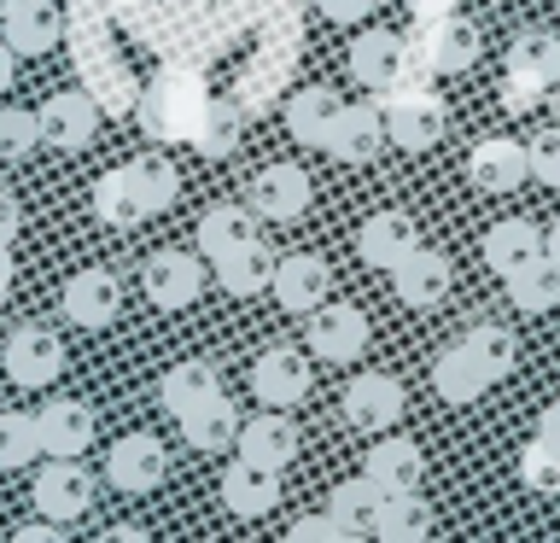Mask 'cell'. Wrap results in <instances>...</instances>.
<instances>
[{
    "label": "cell",
    "instance_id": "obj_1",
    "mask_svg": "<svg viewBox=\"0 0 560 543\" xmlns=\"http://www.w3.org/2000/svg\"><path fill=\"white\" fill-rule=\"evenodd\" d=\"M205 100H210V94H205L199 65H192V59H170L147 88H140L135 112H140V129L170 147V140H187V135H192V123H199Z\"/></svg>",
    "mask_w": 560,
    "mask_h": 543
},
{
    "label": "cell",
    "instance_id": "obj_2",
    "mask_svg": "<svg viewBox=\"0 0 560 543\" xmlns=\"http://www.w3.org/2000/svg\"><path fill=\"white\" fill-rule=\"evenodd\" d=\"M380 117H385V140H392V147H402V152H427V147H438V140H444V129H450L444 94H438L432 82H420V77L385 88V94H380Z\"/></svg>",
    "mask_w": 560,
    "mask_h": 543
},
{
    "label": "cell",
    "instance_id": "obj_3",
    "mask_svg": "<svg viewBox=\"0 0 560 543\" xmlns=\"http://www.w3.org/2000/svg\"><path fill=\"white\" fill-rule=\"evenodd\" d=\"M415 65L432 70V77H455V70H467L479 59V24L462 12H438V18H415Z\"/></svg>",
    "mask_w": 560,
    "mask_h": 543
},
{
    "label": "cell",
    "instance_id": "obj_4",
    "mask_svg": "<svg viewBox=\"0 0 560 543\" xmlns=\"http://www.w3.org/2000/svg\"><path fill=\"white\" fill-rule=\"evenodd\" d=\"M350 77H357L374 100L385 94V88L420 77L409 35H397V30H362L357 42H350Z\"/></svg>",
    "mask_w": 560,
    "mask_h": 543
},
{
    "label": "cell",
    "instance_id": "obj_5",
    "mask_svg": "<svg viewBox=\"0 0 560 543\" xmlns=\"http://www.w3.org/2000/svg\"><path fill=\"white\" fill-rule=\"evenodd\" d=\"M30 502H35V515L70 525V520H82L88 508H94V480H88V467L77 462V455H52V462L35 473Z\"/></svg>",
    "mask_w": 560,
    "mask_h": 543
},
{
    "label": "cell",
    "instance_id": "obj_6",
    "mask_svg": "<svg viewBox=\"0 0 560 543\" xmlns=\"http://www.w3.org/2000/svg\"><path fill=\"white\" fill-rule=\"evenodd\" d=\"M252 397L262 409H292L310 397V357L298 345H262L252 362Z\"/></svg>",
    "mask_w": 560,
    "mask_h": 543
},
{
    "label": "cell",
    "instance_id": "obj_7",
    "mask_svg": "<svg viewBox=\"0 0 560 543\" xmlns=\"http://www.w3.org/2000/svg\"><path fill=\"white\" fill-rule=\"evenodd\" d=\"M164 473H170V450L158 444L152 432H129L105 450V480H112L122 497H147V490L164 485Z\"/></svg>",
    "mask_w": 560,
    "mask_h": 543
},
{
    "label": "cell",
    "instance_id": "obj_8",
    "mask_svg": "<svg viewBox=\"0 0 560 543\" xmlns=\"http://www.w3.org/2000/svg\"><path fill=\"white\" fill-rule=\"evenodd\" d=\"M0 368H7L12 385H24V392H42V385L59 380L65 345L52 339L47 327H12V339L0 345Z\"/></svg>",
    "mask_w": 560,
    "mask_h": 543
},
{
    "label": "cell",
    "instance_id": "obj_9",
    "mask_svg": "<svg viewBox=\"0 0 560 543\" xmlns=\"http://www.w3.org/2000/svg\"><path fill=\"white\" fill-rule=\"evenodd\" d=\"M35 117H42V140L59 147V152H82V147H94V135H100V105H94L88 88L47 94V105Z\"/></svg>",
    "mask_w": 560,
    "mask_h": 543
},
{
    "label": "cell",
    "instance_id": "obj_10",
    "mask_svg": "<svg viewBox=\"0 0 560 543\" xmlns=\"http://www.w3.org/2000/svg\"><path fill=\"white\" fill-rule=\"evenodd\" d=\"M392 287L409 310H432V304H444L450 287H455V263L444 252H432V245H415L402 263H392Z\"/></svg>",
    "mask_w": 560,
    "mask_h": 543
},
{
    "label": "cell",
    "instance_id": "obj_11",
    "mask_svg": "<svg viewBox=\"0 0 560 543\" xmlns=\"http://www.w3.org/2000/svg\"><path fill=\"white\" fill-rule=\"evenodd\" d=\"M310 175L298 164H262L252 175V210L262 222H298L310 210Z\"/></svg>",
    "mask_w": 560,
    "mask_h": 543
},
{
    "label": "cell",
    "instance_id": "obj_12",
    "mask_svg": "<svg viewBox=\"0 0 560 543\" xmlns=\"http://www.w3.org/2000/svg\"><path fill=\"white\" fill-rule=\"evenodd\" d=\"M140 287H147V298L158 310H187L192 298L205 292V263L187 257V252H152Z\"/></svg>",
    "mask_w": 560,
    "mask_h": 543
},
{
    "label": "cell",
    "instance_id": "obj_13",
    "mask_svg": "<svg viewBox=\"0 0 560 543\" xmlns=\"http://www.w3.org/2000/svg\"><path fill=\"white\" fill-rule=\"evenodd\" d=\"M362 345H368V315L357 304H315L310 310V350L315 357H327V362H350V357H362Z\"/></svg>",
    "mask_w": 560,
    "mask_h": 543
},
{
    "label": "cell",
    "instance_id": "obj_14",
    "mask_svg": "<svg viewBox=\"0 0 560 543\" xmlns=\"http://www.w3.org/2000/svg\"><path fill=\"white\" fill-rule=\"evenodd\" d=\"M345 420L357 432H385V427H397L402 420V385L392 374H357L345 385Z\"/></svg>",
    "mask_w": 560,
    "mask_h": 543
},
{
    "label": "cell",
    "instance_id": "obj_15",
    "mask_svg": "<svg viewBox=\"0 0 560 543\" xmlns=\"http://www.w3.org/2000/svg\"><path fill=\"white\" fill-rule=\"evenodd\" d=\"M0 35H7V47L18 59H35V53L65 42V12L47 7V0H12V7L0 12Z\"/></svg>",
    "mask_w": 560,
    "mask_h": 543
},
{
    "label": "cell",
    "instance_id": "obj_16",
    "mask_svg": "<svg viewBox=\"0 0 560 543\" xmlns=\"http://www.w3.org/2000/svg\"><path fill=\"white\" fill-rule=\"evenodd\" d=\"M327 152L339 158V164H374L385 152L380 105H339V117H332V129H327Z\"/></svg>",
    "mask_w": 560,
    "mask_h": 543
},
{
    "label": "cell",
    "instance_id": "obj_17",
    "mask_svg": "<svg viewBox=\"0 0 560 543\" xmlns=\"http://www.w3.org/2000/svg\"><path fill=\"white\" fill-rule=\"evenodd\" d=\"M222 502H228V515H240V520L269 515V508L280 502V467H262V462H252V455H234L228 473H222Z\"/></svg>",
    "mask_w": 560,
    "mask_h": 543
},
{
    "label": "cell",
    "instance_id": "obj_18",
    "mask_svg": "<svg viewBox=\"0 0 560 543\" xmlns=\"http://www.w3.org/2000/svg\"><path fill=\"white\" fill-rule=\"evenodd\" d=\"M122 310V280L112 269H82L65 280V315L77 327H112Z\"/></svg>",
    "mask_w": 560,
    "mask_h": 543
},
{
    "label": "cell",
    "instance_id": "obj_19",
    "mask_svg": "<svg viewBox=\"0 0 560 543\" xmlns=\"http://www.w3.org/2000/svg\"><path fill=\"white\" fill-rule=\"evenodd\" d=\"M467 175L479 193H514L525 175H532V164H525V147L514 135H485L479 147L467 152Z\"/></svg>",
    "mask_w": 560,
    "mask_h": 543
},
{
    "label": "cell",
    "instance_id": "obj_20",
    "mask_svg": "<svg viewBox=\"0 0 560 543\" xmlns=\"http://www.w3.org/2000/svg\"><path fill=\"white\" fill-rule=\"evenodd\" d=\"M117 18L105 0H65V47H70V65H88V59H105L117 53Z\"/></svg>",
    "mask_w": 560,
    "mask_h": 543
},
{
    "label": "cell",
    "instance_id": "obj_21",
    "mask_svg": "<svg viewBox=\"0 0 560 543\" xmlns=\"http://www.w3.org/2000/svg\"><path fill=\"white\" fill-rule=\"evenodd\" d=\"M240 455H252L262 467H287L298 455V427L287 409H262V415H245L240 420V438H234Z\"/></svg>",
    "mask_w": 560,
    "mask_h": 543
},
{
    "label": "cell",
    "instance_id": "obj_22",
    "mask_svg": "<svg viewBox=\"0 0 560 543\" xmlns=\"http://www.w3.org/2000/svg\"><path fill=\"white\" fill-rule=\"evenodd\" d=\"M35 427H42V450L47 455H82L94 444V409L77 397H52L35 409Z\"/></svg>",
    "mask_w": 560,
    "mask_h": 543
},
{
    "label": "cell",
    "instance_id": "obj_23",
    "mask_svg": "<svg viewBox=\"0 0 560 543\" xmlns=\"http://www.w3.org/2000/svg\"><path fill=\"white\" fill-rule=\"evenodd\" d=\"M415 245H420L415 222L402 217V210H374V217H362V228H357V252H362L368 269H392V263H402Z\"/></svg>",
    "mask_w": 560,
    "mask_h": 543
},
{
    "label": "cell",
    "instance_id": "obj_24",
    "mask_svg": "<svg viewBox=\"0 0 560 543\" xmlns=\"http://www.w3.org/2000/svg\"><path fill=\"white\" fill-rule=\"evenodd\" d=\"M269 292L280 298V310L310 315V310L327 298V263H322V257H310V252L275 257V280H269Z\"/></svg>",
    "mask_w": 560,
    "mask_h": 543
},
{
    "label": "cell",
    "instance_id": "obj_25",
    "mask_svg": "<svg viewBox=\"0 0 560 543\" xmlns=\"http://www.w3.org/2000/svg\"><path fill=\"white\" fill-rule=\"evenodd\" d=\"M222 392V374H217V362H205V357H187V362H175L164 380H158V409L182 420L187 409H199V403H210Z\"/></svg>",
    "mask_w": 560,
    "mask_h": 543
},
{
    "label": "cell",
    "instance_id": "obj_26",
    "mask_svg": "<svg viewBox=\"0 0 560 543\" xmlns=\"http://www.w3.org/2000/svg\"><path fill=\"white\" fill-rule=\"evenodd\" d=\"M362 473L380 490H420V480H427V455H420L415 438H385V444H374L362 455Z\"/></svg>",
    "mask_w": 560,
    "mask_h": 543
},
{
    "label": "cell",
    "instance_id": "obj_27",
    "mask_svg": "<svg viewBox=\"0 0 560 543\" xmlns=\"http://www.w3.org/2000/svg\"><path fill=\"white\" fill-rule=\"evenodd\" d=\"M77 77H82L88 94H94L100 117L135 112V100H140V77H135V70L117 59V53H105V59H88V65H77Z\"/></svg>",
    "mask_w": 560,
    "mask_h": 543
},
{
    "label": "cell",
    "instance_id": "obj_28",
    "mask_svg": "<svg viewBox=\"0 0 560 543\" xmlns=\"http://www.w3.org/2000/svg\"><path fill=\"white\" fill-rule=\"evenodd\" d=\"M257 234H262V217L252 210V199H245V205L222 199V205H210L199 217V252L210 263H217L222 252H234V245H245V240H257Z\"/></svg>",
    "mask_w": 560,
    "mask_h": 543
},
{
    "label": "cell",
    "instance_id": "obj_29",
    "mask_svg": "<svg viewBox=\"0 0 560 543\" xmlns=\"http://www.w3.org/2000/svg\"><path fill=\"white\" fill-rule=\"evenodd\" d=\"M339 94H332L327 82H310V88H298V94L287 100V129L298 147H327V129H332V117H339Z\"/></svg>",
    "mask_w": 560,
    "mask_h": 543
},
{
    "label": "cell",
    "instance_id": "obj_30",
    "mask_svg": "<svg viewBox=\"0 0 560 543\" xmlns=\"http://www.w3.org/2000/svg\"><path fill=\"white\" fill-rule=\"evenodd\" d=\"M380 502H385V490H380L374 480H368V473H357V480L332 485V497H327V515H332V525H339L345 538H374Z\"/></svg>",
    "mask_w": 560,
    "mask_h": 543
},
{
    "label": "cell",
    "instance_id": "obj_31",
    "mask_svg": "<svg viewBox=\"0 0 560 543\" xmlns=\"http://www.w3.org/2000/svg\"><path fill=\"white\" fill-rule=\"evenodd\" d=\"M217 280H222V292H234V298H252V292H269V280H275V252L257 240H245L234 245V252H222L217 257Z\"/></svg>",
    "mask_w": 560,
    "mask_h": 543
},
{
    "label": "cell",
    "instance_id": "obj_32",
    "mask_svg": "<svg viewBox=\"0 0 560 543\" xmlns=\"http://www.w3.org/2000/svg\"><path fill=\"white\" fill-rule=\"evenodd\" d=\"M532 257H542V228H537V222L508 217V222H497V228L485 234V263H490L502 280L514 275V269H525Z\"/></svg>",
    "mask_w": 560,
    "mask_h": 543
},
{
    "label": "cell",
    "instance_id": "obj_33",
    "mask_svg": "<svg viewBox=\"0 0 560 543\" xmlns=\"http://www.w3.org/2000/svg\"><path fill=\"white\" fill-rule=\"evenodd\" d=\"M432 385H438V397H444V403H479V397L490 392L485 368L467 357V345H462V339L444 345V350L432 357Z\"/></svg>",
    "mask_w": 560,
    "mask_h": 543
},
{
    "label": "cell",
    "instance_id": "obj_34",
    "mask_svg": "<svg viewBox=\"0 0 560 543\" xmlns=\"http://www.w3.org/2000/svg\"><path fill=\"white\" fill-rule=\"evenodd\" d=\"M240 409L228 403L222 392L210 397V403H199V409H187L182 415V432H187V444L192 450H205V455H217V450H234V438H240Z\"/></svg>",
    "mask_w": 560,
    "mask_h": 543
},
{
    "label": "cell",
    "instance_id": "obj_35",
    "mask_svg": "<svg viewBox=\"0 0 560 543\" xmlns=\"http://www.w3.org/2000/svg\"><path fill=\"white\" fill-rule=\"evenodd\" d=\"M374 532H380L385 543H420V538L432 532V508H427V497H415V490H385Z\"/></svg>",
    "mask_w": 560,
    "mask_h": 543
},
{
    "label": "cell",
    "instance_id": "obj_36",
    "mask_svg": "<svg viewBox=\"0 0 560 543\" xmlns=\"http://www.w3.org/2000/svg\"><path fill=\"white\" fill-rule=\"evenodd\" d=\"M240 117H245V105L240 100H205V112L199 123H192V152H205V158H228L240 147Z\"/></svg>",
    "mask_w": 560,
    "mask_h": 543
},
{
    "label": "cell",
    "instance_id": "obj_37",
    "mask_svg": "<svg viewBox=\"0 0 560 543\" xmlns=\"http://www.w3.org/2000/svg\"><path fill=\"white\" fill-rule=\"evenodd\" d=\"M508 70H520V77H537L542 88H555V77H560V35L555 30H520L514 47H508Z\"/></svg>",
    "mask_w": 560,
    "mask_h": 543
},
{
    "label": "cell",
    "instance_id": "obj_38",
    "mask_svg": "<svg viewBox=\"0 0 560 543\" xmlns=\"http://www.w3.org/2000/svg\"><path fill=\"white\" fill-rule=\"evenodd\" d=\"M467 357L485 368V380L497 385V380H508L514 374V362H520V345H514V333L508 327H497V322H479V327H467Z\"/></svg>",
    "mask_w": 560,
    "mask_h": 543
},
{
    "label": "cell",
    "instance_id": "obj_39",
    "mask_svg": "<svg viewBox=\"0 0 560 543\" xmlns=\"http://www.w3.org/2000/svg\"><path fill=\"white\" fill-rule=\"evenodd\" d=\"M122 170H129V187H135V199L147 205V217L170 210L175 193H182V175H175L170 158H135V164H122Z\"/></svg>",
    "mask_w": 560,
    "mask_h": 543
},
{
    "label": "cell",
    "instance_id": "obj_40",
    "mask_svg": "<svg viewBox=\"0 0 560 543\" xmlns=\"http://www.w3.org/2000/svg\"><path fill=\"white\" fill-rule=\"evenodd\" d=\"M508 298H514V310H555L560 304V269L549 257H532L525 269L508 275Z\"/></svg>",
    "mask_w": 560,
    "mask_h": 543
},
{
    "label": "cell",
    "instance_id": "obj_41",
    "mask_svg": "<svg viewBox=\"0 0 560 543\" xmlns=\"http://www.w3.org/2000/svg\"><path fill=\"white\" fill-rule=\"evenodd\" d=\"M94 217H100V222H112V228H135V222H147V205L135 199L129 170H105L100 182H94Z\"/></svg>",
    "mask_w": 560,
    "mask_h": 543
},
{
    "label": "cell",
    "instance_id": "obj_42",
    "mask_svg": "<svg viewBox=\"0 0 560 543\" xmlns=\"http://www.w3.org/2000/svg\"><path fill=\"white\" fill-rule=\"evenodd\" d=\"M42 147V117L24 105H0V164H18Z\"/></svg>",
    "mask_w": 560,
    "mask_h": 543
},
{
    "label": "cell",
    "instance_id": "obj_43",
    "mask_svg": "<svg viewBox=\"0 0 560 543\" xmlns=\"http://www.w3.org/2000/svg\"><path fill=\"white\" fill-rule=\"evenodd\" d=\"M520 480H525V490H537V497H560V444L532 438V444L520 450Z\"/></svg>",
    "mask_w": 560,
    "mask_h": 543
},
{
    "label": "cell",
    "instance_id": "obj_44",
    "mask_svg": "<svg viewBox=\"0 0 560 543\" xmlns=\"http://www.w3.org/2000/svg\"><path fill=\"white\" fill-rule=\"evenodd\" d=\"M35 455H42L35 415H0V467H30Z\"/></svg>",
    "mask_w": 560,
    "mask_h": 543
},
{
    "label": "cell",
    "instance_id": "obj_45",
    "mask_svg": "<svg viewBox=\"0 0 560 543\" xmlns=\"http://www.w3.org/2000/svg\"><path fill=\"white\" fill-rule=\"evenodd\" d=\"M525 164H532L537 182L560 187V129H537L532 140H525Z\"/></svg>",
    "mask_w": 560,
    "mask_h": 543
},
{
    "label": "cell",
    "instance_id": "obj_46",
    "mask_svg": "<svg viewBox=\"0 0 560 543\" xmlns=\"http://www.w3.org/2000/svg\"><path fill=\"white\" fill-rule=\"evenodd\" d=\"M549 94L537 77H520V70H508L502 77V88H497V100H502V112H532V105Z\"/></svg>",
    "mask_w": 560,
    "mask_h": 543
},
{
    "label": "cell",
    "instance_id": "obj_47",
    "mask_svg": "<svg viewBox=\"0 0 560 543\" xmlns=\"http://www.w3.org/2000/svg\"><path fill=\"white\" fill-rule=\"evenodd\" d=\"M228 12L240 18V24H275V18H298V0H228Z\"/></svg>",
    "mask_w": 560,
    "mask_h": 543
},
{
    "label": "cell",
    "instance_id": "obj_48",
    "mask_svg": "<svg viewBox=\"0 0 560 543\" xmlns=\"http://www.w3.org/2000/svg\"><path fill=\"white\" fill-rule=\"evenodd\" d=\"M292 543H339L345 532L332 525V515H304V520H292Z\"/></svg>",
    "mask_w": 560,
    "mask_h": 543
},
{
    "label": "cell",
    "instance_id": "obj_49",
    "mask_svg": "<svg viewBox=\"0 0 560 543\" xmlns=\"http://www.w3.org/2000/svg\"><path fill=\"white\" fill-rule=\"evenodd\" d=\"M315 7H322V12L332 18V24H362V18L374 12L380 0H315Z\"/></svg>",
    "mask_w": 560,
    "mask_h": 543
},
{
    "label": "cell",
    "instance_id": "obj_50",
    "mask_svg": "<svg viewBox=\"0 0 560 543\" xmlns=\"http://www.w3.org/2000/svg\"><path fill=\"white\" fill-rule=\"evenodd\" d=\"M18 228H24V205H18L12 193H0V252H12Z\"/></svg>",
    "mask_w": 560,
    "mask_h": 543
},
{
    "label": "cell",
    "instance_id": "obj_51",
    "mask_svg": "<svg viewBox=\"0 0 560 543\" xmlns=\"http://www.w3.org/2000/svg\"><path fill=\"white\" fill-rule=\"evenodd\" d=\"M59 538H65V525L47 520V515L35 520V525H18V532H12V543H59Z\"/></svg>",
    "mask_w": 560,
    "mask_h": 543
},
{
    "label": "cell",
    "instance_id": "obj_52",
    "mask_svg": "<svg viewBox=\"0 0 560 543\" xmlns=\"http://www.w3.org/2000/svg\"><path fill=\"white\" fill-rule=\"evenodd\" d=\"M12 82H18V53L7 47V35H0V94H7Z\"/></svg>",
    "mask_w": 560,
    "mask_h": 543
},
{
    "label": "cell",
    "instance_id": "obj_53",
    "mask_svg": "<svg viewBox=\"0 0 560 543\" xmlns=\"http://www.w3.org/2000/svg\"><path fill=\"white\" fill-rule=\"evenodd\" d=\"M537 438H549V444H560V403H549V409L537 415Z\"/></svg>",
    "mask_w": 560,
    "mask_h": 543
},
{
    "label": "cell",
    "instance_id": "obj_54",
    "mask_svg": "<svg viewBox=\"0 0 560 543\" xmlns=\"http://www.w3.org/2000/svg\"><path fill=\"white\" fill-rule=\"evenodd\" d=\"M402 7H409L415 18H438V12H455L462 0H402Z\"/></svg>",
    "mask_w": 560,
    "mask_h": 543
},
{
    "label": "cell",
    "instance_id": "obj_55",
    "mask_svg": "<svg viewBox=\"0 0 560 543\" xmlns=\"http://www.w3.org/2000/svg\"><path fill=\"white\" fill-rule=\"evenodd\" d=\"M100 538H105V543H147V532H140V525H105Z\"/></svg>",
    "mask_w": 560,
    "mask_h": 543
},
{
    "label": "cell",
    "instance_id": "obj_56",
    "mask_svg": "<svg viewBox=\"0 0 560 543\" xmlns=\"http://www.w3.org/2000/svg\"><path fill=\"white\" fill-rule=\"evenodd\" d=\"M542 257H549L555 269H560V217H555V228H549V234H542Z\"/></svg>",
    "mask_w": 560,
    "mask_h": 543
},
{
    "label": "cell",
    "instance_id": "obj_57",
    "mask_svg": "<svg viewBox=\"0 0 560 543\" xmlns=\"http://www.w3.org/2000/svg\"><path fill=\"white\" fill-rule=\"evenodd\" d=\"M7 292H12V252H0V304H7Z\"/></svg>",
    "mask_w": 560,
    "mask_h": 543
},
{
    "label": "cell",
    "instance_id": "obj_58",
    "mask_svg": "<svg viewBox=\"0 0 560 543\" xmlns=\"http://www.w3.org/2000/svg\"><path fill=\"white\" fill-rule=\"evenodd\" d=\"M7 7H12V0H0V12H7Z\"/></svg>",
    "mask_w": 560,
    "mask_h": 543
}]
</instances>
